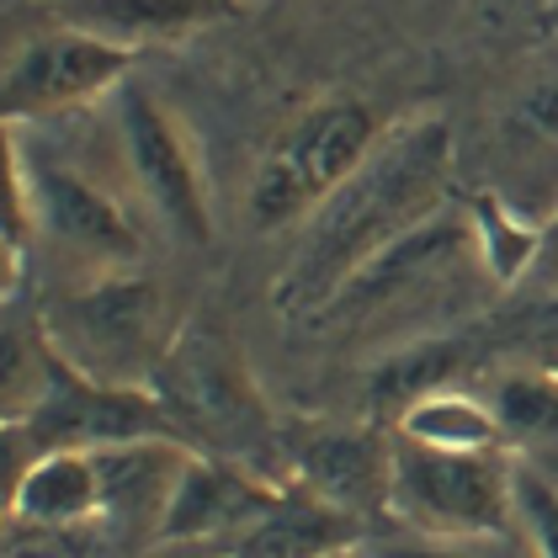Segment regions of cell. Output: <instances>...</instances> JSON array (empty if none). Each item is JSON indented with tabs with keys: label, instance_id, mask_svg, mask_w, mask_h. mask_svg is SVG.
I'll return each instance as SVG.
<instances>
[{
	"label": "cell",
	"instance_id": "cell-13",
	"mask_svg": "<svg viewBox=\"0 0 558 558\" xmlns=\"http://www.w3.org/2000/svg\"><path fill=\"white\" fill-rule=\"evenodd\" d=\"M107 515V495H101V469L90 447H53V452H33L5 495V521L11 532L33 526V532H70V526H90Z\"/></svg>",
	"mask_w": 558,
	"mask_h": 558
},
{
	"label": "cell",
	"instance_id": "cell-4",
	"mask_svg": "<svg viewBox=\"0 0 558 558\" xmlns=\"http://www.w3.org/2000/svg\"><path fill=\"white\" fill-rule=\"evenodd\" d=\"M388 123L378 118L373 101L351 96V90H330L299 107L282 133L266 144L256 160L251 192H245V214L260 234L271 229H293L308 223L351 175L362 171V160L384 144Z\"/></svg>",
	"mask_w": 558,
	"mask_h": 558
},
{
	"label": "cell",
	"instance_id": "cell-6",
	"mask_svg": "<svg viewBox=\"0 0 558 558\" xmlns=\"http://www.w3.org/2000/svg\"><path fill=\"white\" fill-rule=\"evenodd\" d=\"M118 138H123L133 186L144 192L155 218L175 240L208 245L214 240V186H208V166H203V144L186 129V118L149 86L123 81V90H118Z\"/></svg>",
	"mask_w": 558,
	"mask_h": 558
},
{
	"label": "cell",
	"instance_id": "cell-16",
	"mask_svg": "<svg viewBox=\"0 0 558 558\" xmlns=\"http://www.w3.org/2000/svg\"><path fill=\"white\" fill-rule=\"evenodd\" d=\"M473 362H478L473 336H421V341L399 345L367 378V421L393 426L415 399H426L436 388H452L458 373L473 367Z\"/></svg>",
	"mask_w": 558,
	"mask_h": 558
},
{
	"label": "cell",
	"instance_id": "cell-19",
	"mask_svg": "<svg viewBox=\"0 0 558 558\" xmlns=\"http://www.w3.org/2000/svg\"><path fill=\"white\" fill-rule=\"evenodd\" d=\"M511 447L548 441L558 447V367H511L489 393Z\"/></svg>",
	"mask_w": 558,
	"mask_h": 558
},
{
	"label": "cell",
	"instance_id": "cell-23",
	"mask_svg": "<svg viewBox=\"0 0 558 558\" xmlns=\"http://www.w3.org/2000/svg\"><path fill=\"white\" fill-rule=\"evenodd\" d=\"M532 282L537 288H558V214L548 218V245H543V260H537Z\"/></svg>",
	"mask_w": 558,
	"mask_h": 558
},
{
	"label": "cell",
	"instance_id": "cell-15",
	"mask_svg": "<svg viewBox=\"0 0 558 558\" xmlns=\"http://www.w3.org/2000/svg\"><path fill=\"white\" fill-rule=\"evenodd\" d=\"M351 543H362V521L288 478L277 506L229 548V558H330Z\"/></svg>",
	"mask_w": 558,
	"mask_h": 558
},
{
	"label": "cell",
	"instance_id": "cell-12",
	"mask_svg": "<svg viewBox=\"0 0 558 558\" xmlns=\"http://www.w3.org/2000/svg\"><path fill=\"white\" fill-rule=\"evenodd\" d=\"M245 0H44V16L59 27H81L133 53L160 44H186L218 22L240 16Z\"/></svg>",
	"mask_w": 558,
	"mask_h": 558
},
{
	"label": "cell",
	"instance_id": "cell-20",
	"mask_svg": "<svg viewBox=\"0 0 558 558\" xmlns=\"http://www.w3.org/2000/svg\"><path fill=\"white\" fill-rule=\"evenodd\" d=\"M511 515L532 558H558V484L521 452L511 463Z\"/></svg>",
	"mask_w": 558,
	"mask_h": 558
},
{
	"label": "cell",
	"instance_id": "cell-26",
	"mask_svg": "<svg viewBox=\"0 0 558 558\" xmlns=\"http://www.w3.org/2000/svg\"><path fill=\"white\" fill-rule=\"evenodd\" d=\"M330 558H378L367 543H351V548H341V554H330Z\"/></svg>",
	"mask_w": 558,
	"mask_h": 558
},
{
	"label": "cell",
	"instance_id": "cell-10",
	"mask_svg": "<svg viewBox=\"0 0 558 558\" xmlns=\"http://www.w3.org/2000/svg\"><path fill=\"white\" fill-rule=\"evenodd\" d=\"M282 484L288 478L260 473L251 463L192 452L171 495V511L160 521V548H223L229 554L277 506Z\"/></svg>",
	"mask_w": 558,
	"mask_h": 558
},
{
	"label": "cell",
	"instance_id": "cell-5",
	"mask_svg": "<svg viewBox=\"0 0 558 558\" xmlns=\"http://www.w3.org/2000/svg\"><path fill=\"white\" fill-rule=\"evenodd\" d=\"M511 463L515 452H430L393 436L388 515L415 537L495 543L500 532H515Z\"/></svg>",
	"mask_w": 558,
	"mask_h": 558
},
{
	"label": "cell",
	"instance_id": "cell-2",
	"mask_svg": "<svg viewBox=\"0 0 558 558\" xmlns=\"http://www.w3.org/2000/svg\"><path fill=\"white\" fill-rule=\"evenodd\" d=\"M181 308L149 271H90L70 293L44 303L38 330L53 345L64 367L107 388H155V373L166 367Z\"/></svg>",
	"mask_w": 558,
	"mask_h": 558
},
{
	"label": "cell",
	"instance_id": "cell-21",
	"mask_svg": "<svg viewBox=\"0 0 558 558\" xmlns=\"http://www.w3.org/2000/svg\"><path fill=\"white\" fill-rule=\"evenodd\" d=\"M378 558H478L473 543H447V537H404V543H373Z\"/></svg>",
	"mask_w": 558,
	"mask_h": 558
},
{
	"label": "cell",
	"instance_id": "cell-14",
	"mask_svg": "<svg viewBox=\"0 0 558 558\" xmlns=\"http://www.w3.org/2000/svg\"><path fill=\"white\" fill-rule=\"evenodd\" d=\"M192 452L197 447H186L175 436H144V441L96 447L101 495H107V515L101 521H118L129 532H144L149 543H160V521L171 511V495Z\"/></svg>",
	"mask_w": 558,
	"mask_h": 558
},
{
	"label": "cell",
	"instance_id": "cell-8",
	"mask_svg": "<svg viewBox=\"0 0 558 558\" xmlns=\"http://www.w3.org/2000/svg\"><path fill=\"white\" fill-rule=\"evenodd\" d=\"M133 64H138L133 48L48 22L44 33L22 38L5 59V75H0L5 129L81 112L90 101H101L107 90H123V81H133Z\"/></svg>",
	"mask_w": 558,
	"mask_h": 558
},
{
	"label": "cell",
	"instance_id": "cell-3",
	"mask_svg": "<svg viewBox=\"0 0 558 558\" xmlns=\"http://www.w3.org/2000/svg\"><path fill=\"white\" fill-rule=\"evenodd\" d=\"M149 393L166 404L181 441L197 452L234 458V463H251L260 473H271L266 458H282V421H277L266 388L256 384L245 351L214 319L181 325Z\"/></svg>",
	"mask_w": 558,
	"mask_h": 558
},
{
	"label": "cell",
	"instance_id": "cell-1",
	"mask_svg": "<svg viewBox=\"0 0 558 558\" xmlns=\"http://www.w3.org/2000/svg\"><path fill=\"white\" fill-rule=\"evenodd\" d=\"M452 197V123L436 112L393 123L362 171L303 223V245L282 266L271 308L288 319H319L367 260L441 214Z\"/></svg>",
	"mask_w": 558,
	"mask_h": 558
},
{
	"label": "cell",
	"instance_id": "cell-7",
	"mask_svg": "<svg viewBox=\"0 0 558 558\" xmlns=\"http://www.w3.org/2000/svg\"><path fill=\"white\" fill-rule=\"evenodd\" d=\"M5 166L27 186L38 234L48 245H59L70 260H81L86 277L90 271H133L144 260L138 218L101 181H90L86 171H70V166H53V160H38V155H22L16 129H5Z\"/></svg>",
	"mask_w": 558,
	"mask_h": 558
},
{
	"label": "cell",
	"instance_id": "cell-22",
	"mask_svg": "<svg viewBox=\"0 0 558 558\" xmlns=\"http://www.w3.org/2000/svg\"><path fill=\"white\" fill-rule=\"evenodd\" d=\"M521 118L543 133V138H558V86H543V90H537V96L521 107Z\"/></svg>",
	"mask_w": 558,
	"mask_h": 558
},
{
	"label": "cell",
	"instance_id": "cell-9",
	"mask_svg": "<svg viewBox=\"0 0 558 558\" xmlns=\"http://www.w3.org/2000/svg\"><path fill=\"white\" fill-rule=\"evenodd\" d=\"M282 478L373 521L393 495V430L378 421H282Z\"/></svg>",
	"mask_w": 558,
	"mask_h": 558
},
{
	"label": "cell",
	"instance_id": "cell-11",
	"mask_svg": "<svg viewBox=\"0 0 558 558\" xmlns=\"http://www.w3.org/2000/svg\"><path fill=\"white\" fill-rule=\"evenodd\" d=\"M463 251L473 256L469 218H463V203L452 197L441 214H430L399 245H388L378 260H367L319 319H362V314H378V308H393V303H410L415 293H426L436 277H447Z\"/></svg>",
	"mask_w": 558,
	"mask_h": 558
},
{
	"label": "cell",
	"instance_id": "cell-24",
	"mask_svg": "<svg viewBox=\"0 0 558 558\" xmlns=\"http://www.w3.org/2000/svg\"><path fill=\"white\" fill-rule=\"evenodd\" d=\"M537 33H558V0H543V11H537Z\"/></svg>",
	"mask_w": 558,
	"mask_h": 558
},
{
	"label": "cell",
	"instance_id": "cell-17",
	"mask_svg": "<svg viewBox=\"0 0 558 558\" xmlns=\"http://www.w3.org/2000/svg\"><path fill=\"white\" fill-rule=\"evenodd\" d=\"M458 203H463V218H469V240H473L478 271H484L500 293L532 282V271H537V260H543V245H548V223L526 218L515 203H506V197L489 192V186L458 192Z\"/></svg>",
	"mask_w": 558,
	"mask_h": 558
},
{
	"label": "cell",
	"instance_id": "cell-18",
	"mask_svg": "<svg viewBox=\"0 0 558 558\" xmlns=\"http://www.w3.org/2000/svg\"><path fill=\"white\" fill-rule=\"evenodd\" d=\"M388 430H393L399 441L430 447V452H511V436L500 426L495 404L458 384L415 399Z\"/></svg>",
	"mask_w": 558,
	"mask_h": 558
},
{
	"label": "cell",
	"instance_id": "cell-25",
	"mask_svg": "<svg viewBox=\"0 0 558 558\" xmlns=\"http://www.w3.org/2000/svg\"><path fill=\"white\" fill-rule=\"evenodd\" d=\"M166 558H229L223 548H166Z\"/></svg>",
	"mask_w": 558,
	"mask_h": 558
}]
</instances>
